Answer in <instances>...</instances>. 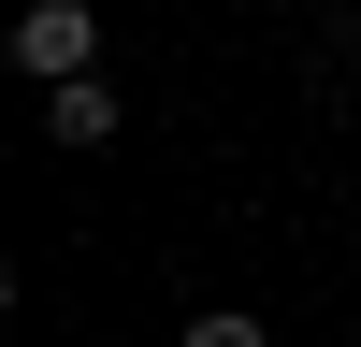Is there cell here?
<instances>
[{
  "label": "cell",
  "mask_w": 361,
  "mask_h": 347,
  "mask_svg": "<svg viewBox=\"0 0 361 347\" xmlns=\"http://www.w3.org/2000/svg\"><path fill=\"white\" fill-rule=\"evenodd\" d=\"M15 73H44V87L102 73V15H87V0H29L15 15Z\"/></svg>",
  "instance_id": "cell-1"
},
{
  "label": "cell",
  "mask_w": 361,
  "mask_h": 347,
  "mask_svg": "<svg viewBox=\"0 0 361 347\" xmlns=\"http://www.w3.org/2000/svg\"><path fill=\"white\" fill-rule=\"evenodd\" d=\"M44 130L73 145V159H87V145H116V87H102V73H73V87H44Z\"/></svg>",
  "instance_id": "cell-2"
},
{
  "label": "cell",
  "mask_w": 361,
  "mask_h": 347,
  "mask_svg": "<svg viewBox=\"0 0 361 347\" xmlns=\"http://www.w3.org/2000/svg\"><path fill=\"white\" fill-rule=\"evenodd\" d=\"M188 347H260V318H246V304H202V318H188Z\"/></svg>",
  "instance_id": "cell-3"
}]
</instances>
